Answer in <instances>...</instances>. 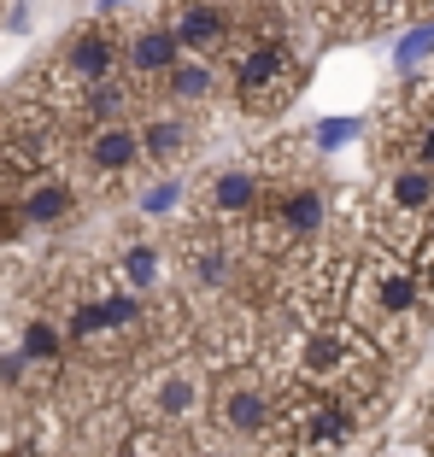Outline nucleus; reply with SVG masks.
<instances>
[{"mask_svg":"<svg viewBox=\"0 0 434 457\" xmlns=\"http://www.w3.org/2000/svg\"><path fill=\"white\" fill-rule=\"evenodd\" d=\"M123 71V36L106 24V18H95V24H77L65 41H59V54L47 59V65L36 71V95L54 100L59 112H71V100L82 95V88H95V82L118 77Z\"/></svg>","mask_w":434,"mask_h":457,"instance_id":"obj_3","label":"nucleus"},{"mask_svg":"<svg viewBox=\"0 0 434 457\" xmlns=\"http://www.w3.org/2000/svg\"><path fill=\"white\" fill-rule=\"evenodd\" d=\"M0 188H6V182H0Z\"/></svg>","mask_w":434,"mask_h":457,"instance_id":"obj_20","label":"nucleus"},{"mask_svg":"<svg viewBox=\"0 0 434 457\" xmlns=\"http://www.w3.org/2000/svg\"><path fill=\"white\" fill-rule=\"evenodd\" d=\"M164 24L177 29L182 54H230L235 29H241V0H164Z\"/></svg>","mask_w":434,"mask_h":457,"instance_id":"obj_6","label":"nucleus"},{"mask_svg":"<svg viewBox=\"0 0 434 457\" xmlns=\"http://www.w3.org/2000/svg\"><path fill=\"white\" fill-rule=\"evenodd\" d=\"M118 6H129V0H100L95 12H100V18H112V12H118Z\"/></svg>","mask_w":434,"mask_h":457,"instance_id":"obj_19","label":"nucleus"},{"mask_svg":"<svg viewBox=\"0 0 434 457\" xmlns=\"http://www.w3.org/2000/svg\"><path fill=\"white\" fill-rule=\"evenodd\" d=\"M159 276H164V253L153 241H129L118 253V282H129L136 294H153V287H159Z\"/></svg>","mask_w":434,"mask_h":457,"instance_id":"obj_13","label":"nucleus"},{"mask_svg":"<svg viewBox=\"0 0 434 457\" xmlns=\"http://www.w3.org/2000/svg\"><path fill=\"white\" fill-rule=\"evenodd\" d=\"M18 200V217H24V228H59L77 217L82 205V182L71 176V164H59V170H41L29 176L24 188H13Z\"/></svg>","mask_w":434,"mask_h":457,"instance_id":"obj_8","label":"nucleus"},{"mask_svg":"<svg viewBox=\"0 0 434 457\" xmlns=\"http://www.w3.org/2000/svg\"><path fill=\"white\" fill-rule=\"evenodd\" d=\"M258 205H264V170H258L253 153H246V159H235V164L205 170L200 182L188 188V217H200V223L246 228L258 217Z\"/></svg>","mask_w":434,"mask_h":457,"instance_id":"obj_4","label":"nucleus"},{"mask_svg":"<svg viewBox=\"0 0 434 457\" xmlns=\"http://www.w3.org/2000/svg\"><path fill=\"white\" fill-rule=\"evenodd\" d=\"M205 376H200V363H159L147 376V387H141V417L153 422V428L164 434H188L200 428L205 417Z\"/></svg>","mask_w":434,"mask_h":457,"instance_id":"obj_5","label":"nucleus"},{"mask_svg":"<svg viewBox=\"0 0 434 457\" xmlns=\"http://www.w3.org/2000/svg\"><path fill=\"white\" fill-rule=\"evenodd\" d=\"M358 135H364L358 118H323L312 129V141H317V153H335V147H346V141H358Z\"/></svg>","mask_w":434,"mask_h":457,"instance_id":"obj_17","label":"nucleus"},{"mask_svg":"<svg viewBox=\"0 0 434 457\" xmlns=\"http://www.w3.org/2000/svg\"><path fill=\"white\" fill-rule=\"evenodd\" d=\"M305 82V54L282 12L241 6V29L230 41V95L253 118H276Z\"/></svg>","mask_w":434,"mask_h":457,"instance_id":"obj_1","label":"nucleus"},{"mask_svg":"<svg viewBox=\"0 0 434 457\" xmlns=\"http://www.w3.org/2000/svg\"><path fill=\"white\" fill-rule=\"evenodd\" d=\"M141 153L153 170H182L200 147V118H188V106H141Z\"/></svg>","mask_w":434,"mask_h":457,"instance_id":"obj_7","label":"nucleus"},{"mask_svg":"<svg viewBox=\"0 0 434 457\" xmlns=\"http://www.w3.org/2000/svg\"><path fill=\"white\" fill-rule=\"evenodd\" d=\"M147 153H141V123L118 118V123H88L71 135V176L82 182V194L118 200L147 176Z\"/></svg>","mask_w":434,"mask_h":457,"instance_id":"obj_2","label":"nucleus"},{"mask_svg":"<svg viewBox=\"0 0 434 457\" xmlns=\"http://www.w3.org/2000/svg\"><path fill=\"white\" fill-rule=\"evenodd\" d=\"M171 457H246V445H235L230 434H177V452Z\"/></svg>","mask_w":434,"mask_h":457,"instance_id":"obj_16","label":"nucleus"},{"mask_svg":"<svg viewBox=\"0 0 434 457\" xmlns=\"http://www.w3.org/2000/svg\"><path fill=\"white\" fill-rule=\"evenodd\" d=\"M18 346L29 352V363H36L41 376H59L65 358H71V340H65V328H59L54 311H29L24 323H18Z\"/></svg>","mask_w":434,"mask_h":457,"instance_id":"obj_11","label":"nucleus"},{"mask_svg":"<svg viewBox=\"0 0 434 457\" xmlns=\"http://www.w3.org/2000/svg\"><path fill=\"white\" fill-rule=\"evenodd\" d=\"M381 205L405 217H434V170L417 159H394L381 170Z\"/></svg>","mask_w":434,"mask_h":457,"instance_id":"obj_10","label":"nucleus"},{"mask_svg":"<svg viewBox=\"0 0 434 457\" xmlns=\"http://www.w3.org/2000/svg\"><path fill=\"white\" fill-rule=\"evenodd\" d=\"M182 41L177 29L164 24V18H147V24H129V36H123V71L136 82H147V88H159L171 71L182 65Z\"/></svg>","mask_w":434,"mask_h":457,"instance_id":"obj_9","label":"nucleus"},{"mask_svg":"<svg viewBox=\"0 0 434 457\" xmlns=\"http://www.w3.org/2000/svg\"><path fill=\"white\" fill-rule=\"evenodd\" d=\"M411 18V0H353V36H370L381 24H399Z\"/></svg>","mask_w":434,"mask_h":457,"instance_id":"obj_15","label":"nucleus"},{"mask_svg":"<svg viewBox=\"0 0 434 457\" xmlns=\"http://www.w3.org/2000/svg\"><path fill=\"white\" fill-rule=\"evenodd\" d=\"M429 65H434V18H417L394 47V71H399V82H405V77H422Z\"/></svg>","mask_w":434,"mask_h":457,"instance_id":"obj_14","label":"nucleus"},{"mask_svg":"<svg viewBox=\"0 0 434 457\" xmlns=\"http://www.w3.org/2000/svg\"><path fill=\"white\" fill-rule=\"evenodd\" d=\"M6 29H13V36H24V29H29V6H24V0H18L13 12H6Z\"/></svg>","mask_w":434,"mask_h":457,"instance_id":"obj_18","label":"nucleus"},{"mask_svg":"<svg viewBox=\"0 0 434 457\" xmlns=\"http://www.w3.org/2000/svg\"><path fill=\"white\" fill-rule=\"evenodd\" d=\"M217 88H223V77H217V65L200 59V54H188L171 77L159 82V95L177 100V106H205V100H217Z\"/></svg>","mask_w":434,"mask_h":457,"instance_id":"obj_12","label":"nucleus"}]
</instances>
